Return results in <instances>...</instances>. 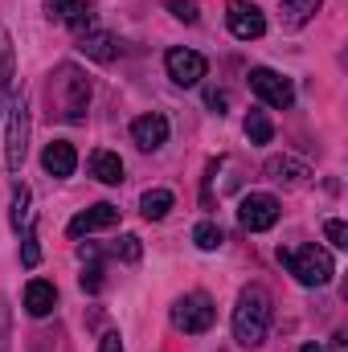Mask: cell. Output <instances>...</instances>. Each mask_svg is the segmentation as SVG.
Listing matches in <instances>:
<instances>
[{
    "mask_svg": "<svg viewBox=\"0 0 348 352\" xmlns=\"http://www.w3.org/2000/svg\"><path fill=\"white\" fill-rule=\"evenodd\" d=\"M45 98H50V115H58L62 123H83L87 119V107H90V78L78 66L62 62L50 74Z\"/></svg>",
    "mask_w": 348,
    "mask_h": 352,
    "instance_id": "obj_1",
    "label": "cell"
},
{
    "mask_svg": "<svg viewBox=\"0 0 348 352\" xmlns=\"http://www.w3.org/2000/svg\"><path fill=\"white\" fill-rule=\"evenodd\" d=\"M270 328V295L262 287H246L234 307V340L242 349H259Z\"/></svg>",
    "mask_w": 348,
    "mask_h": 352,
    "instance_id": "obj_2",
    "label": "cell"
},
{
    "mask_svg": "<svg viewBox=\"0 0 348 352\" xmlns=\"http://www.w3.org/2000/svg\"><path fill=\"white\" fill-rule=\"evenodd\" d=\"M279 263L287 266L295 274V283H303V287H324L336 274L332 254L320 250V246H279Z\"/></svg>",
    "mask_w": 348,
    "mask_h": 352,
    "instance_id": "obj_3",
    "label": "cell"
},
{
    "mask_svg": "<svg viewBox=\"0 0 348 352\" xmlns=\"http://www.w3.org/2000/svg\"><path fill=\"white\" fill-rule=\"evenodd\" d=\"M8 111L12 115H8V131H4V164H8V173H21L25 152H29V98H25V90L17 94V102Z\"/></svg>",
    "mask_w": 348,
    "mask_h": 352,
    "instance_id": "obj_4",
    "label": "cell"
},
{
    "mask_svg": "<svg viewBox=\"0 0 348 352\" xmlns=\"http://www.w3.org/2000/svg\"><path fill=\"white\" fill-rule=\"evenodd\" d=\"M213 299L209 295H201V291H193V295H180L173 303V324L180 332H188V336H197V332H209L213 328Z\"/></svg>",
    "mask_w": 348,
    "mask_h": 352,
    "instance_id": "obj_5",
    "label": "cell"
},
{
    "mask_svg": "<svg viewBox=\"0 0 348 352\" xmlns=\"http://www.w3.org/2000/svg\"><path fill=\"white\" fill-rule=\"evenodd\" d=\"M250 90L259 94L266 107H274V111H287L291 102H295V87H291V78H283L279 70H250Z\"/></svg>",
    "mask_w": 348,
    "mask_h": 352,
    "instance_id": "obj_6",
    "label": "cell"
},
{
    "mask_svg": "<svg viewBox=\"0 0 348 352\" xmlns=\"http://www.w3.org/2000/svg\"><path fill=\"white\" fill-rule=\"evenodd\" d=\"M226 25H230V33L238 41H259L266 33V16H262L259 4H250V0H230L226 4Z\"/></svg>",
    "mask_w": 348,
    "mask_h": 352,
    "instance_id": "obj_7",
    "label": "cell"
},
{
    "mask_svg": "<svg viewBox=\"0 0 348 352\" xmlns=\"http://www.w3.org/2000/svg\"><path fill=\"white\" fill-rule=\"evenodd\" d=\"M238 221H242V230H250V234L270 230V226L279 221V201H274L270 192H250V197H242Z\"/></svg>",
    "mask_w": 348,
    "mask_h": 352,
    "instance_id": "obj_8",
    "label": "cell"
},
{
    "mask_svg": "<svg viewBox=\"0 0 348 352\" xmlns=\"http://www.w3.org/2000/svg\"><path fill=\"white\" fill-rule=\"evenodd\" d=\"M164 66H168V78H173L176 87H197L205 78V70H209L197 50H168L164 54Z\"/></svg>",
    "mask_w": 348,
    "mask_h": 352,
    "instance_id": "obj_9",
    "label": "cell"
},
{
    "mask_svg": "<svg viewBox=\"0 0 348 352\" xmlns=\"http://www.w3.org/2000/svg\"><path fill=\"white\" fill-rule=\"evenodd\" d=\"M131 140H135L144 152H156V148H164V144H168V119H164L160 111H152V115H140V119L131 123Z\"/></svg>",
    "mask_w": 348,
    "mask_h": 352,
    "instance_id": "obj_10",
    "label": "cell"
},
{
    "mask_svg": "<svg viewBox=\"0 0 348 352\" xmlns=\"http://www.w3.org/2000/svg\"><path fill=\"white\" fill-rule=\"evenodd\" d=\"M41 168H45L50 176H58V180L74 176V168H78V152H74V144H66V140L45 144V152H41Z\"/></svg>",
    "mask_w": 348,
    "mask_h": 352,
    "instance_id": "obj_11",
    "label": "cell"
},
{
    "mask_svg": "<svg viewBox=\"0 0 348 352\" xmlns=\"http://www.w3.org/2000/svg\"><path fill=\"white\" fill-rule=\"evenodd\" d=\"M115 221H119V209L107 205V201H98V205L83 209V213L70 221V238H83V234H94V230H111Z\"/></svg>",
    "mask_w": 348,
    "mask_h": 352,
    "instance_id": "obj_12",
    "label": "cell"
},
{
    "mask_svg": "<svg viewBox=\"0 0 348 352\" xmlns=\"http://www.w3.org/2000/svg\"><path fill=\"white\" fill-rule=\"evenodd\" d=\"M78 50L87 54L90 62H115V54H119V45H115V37L107 29H87L78 37Z\"/></svg>",
    "mask_w": 348,
    "mask_h": 352,
    "instance_id": "obj_13",
    "label": "cell"
},
{
    "mask_svg": "<svg viewBox=\"0 0 348 352\" xmlns=\"http://www.w3.org/2000/svg\"><path fill=\"white\" fill-rule=\"evenodd\" d=\"M45 8H50V16H58L62 25H70L74 33H87L90 29V12L83 0H45Z\"/></svg>",
    "mask_w": 348,
    "mask_h": 352,
    "instance_id": "obj_14",
    "label": "cell"
},
{
    "mask_svg": "<svg viewBox=\"0 0 348 352\" xmlns=\"http://www.w3.org/2000/svg\"><path fill=\"white\" fill-rule=\"evenodd\" d=\"M266 176L279 180V184H303L312 176V168L303 160H295V156H270L266 160Z\"/></svg>",
    "mask_w": 348,
    "mask_h": 352,
    "instance_id": "obj_15",
    "label": "cell"
},
{
    "mask_svg": "<svg viewBox=\"0 0 348 352\" xmlns=\"http://www.w3.org/2000/svg\"><path fill=\"white\" fill-rule=\"evenodd\" d=\"M54 303H58V291H54V283H45V278H33L29 287H25V311L29 316H50L54 311Z\"/></svg>",
    "mask_w": 348,
    "mask_h": 352,
    "instance_id": "obj_16",
    "label": "cell"
},
{
    "mask_svg": "<svg viewBox=\"0 0 348 352\" xmlns=\"http://www.w3.org/2000/svg\"><path fill=\"white\" fill-rule=\"evenodd\" d=\"M12 78H17V50H12L8 29H0V111L12 94Z\"/></svg>",
    "mask_w": 348,
    "mask_h": 352,
    "instance_id": "obj_17",
    "label": "cell"
},
{
    "mask_svg": "<svg viewBox=\"0 0 348 352\" xmlns=\"http://www.w3.org/2000/svg\"><path fill=\"white\" fill-rule=\"evenodd\" d=\"M90 176L102 184H123V160L115 152H94L90 156Z\"/></svg>",
    "mask_w": 348,
    "mask_h": 352,
    "instance_id": "obj_18",
    "label": "cell"
},
{
    "mask_svg": "<svg viewBox=\"0 0 348 352\" xmlns=\"http://www.w3.org/2000/svg\"><path fill=\"white\" fill-rule=\"evenodd\" d=\"M168 209H173V192H168V188H148V192L140 197V213H144L148 221H164Z\"/></svg>",
    "mask_w": 348,
    "mask_h": 352,
    "instance_id": "obj_19",
    "label": "cell"
},
{
    "mask_svg": "<svg viewBox=\"0 0 348 352\" xmlns=\"http://www.w3.org/2000/svg\"><path fill=\"white\" fill-rule=\"evenodd\" d=\"M279 4H283V21H287L291 29H299V25H307V21L320 12L324 0H279Z\"/></svg>",
    "mask_w": 348,
    "mask_h": 352,
    "instance_id": "obj_20",
    "label": "cell"
},
{
    "mask_svg": "<svg viewBox=\"0 0 348 352\" xmlns=\"http://www.w3.org/2000/svg\"><path fill=\"white\" fill-rule=\"evenodd\" d=\"M29 201H33V192L21 184V188L12 192V213H8V217H12V230H29V217H33V213H29Z\"/></svg>",
    "mask_w": 348,
    "mask_h": 352,
    "instance_id": "obj_21",
    "label": "cell"
},
{
    "mask_svg": "<svg viewBox=\"0 0 348 352\" xmlns=\"http://www.w3.org/2000/svg\"><path fill=\"white\" fill-rule=\"evenodd\" d=\"M246 135H250V144H270L274 140V127H270V119L262 111H250L246 115Z\"/></svg>",
    "mask_w": 348,
    "mask_h": 352,
    "instance_id": "obj_22",
    "label": "cell"
},
{
    "mask_svg": "<svg viewBox=\"0 0 348 352\" xmlns=\"http://www.w3.org/2000/svg\"><path fill=\"white\" fill-rule=\"evenodd\" d=\"M193 242H197L201 250H217V246H221V230H217L213 221H201V226L193 230Z\"/></svg>",
    "mask_w": 348,
    "mask_h": 352,
    "instance_id": "obj_23",
    "label": "cell"
},
{
    "mask_svg": "<svg viewBox=\"0 0 348 352\" xmlns=\"http://www.w3.org/2000/svg\"><path fill=\"white\" fill-rule=\"evenodd\" d=\"M115 254H119L123 263H140V254H144V246H140V238H135V234H127V238H119V246H115Z\"/></svg>",
    "mask_w": 348,
    "mask_h": 352,
    "instance_id": "obj_24",
    "label": "cell"
},
{
    "mask_svg": "<svg viewBox=\"0 0 348 352\" xmlns=\"http://www.w3.org/2000/svg\"><path fill=\"white\" fill-rule=\"evenodd\" d=\"M324 234H328V242H332L336 250H348V226H345V221H336V217H332V221H324Z\"/></svg>",
    "mask_w": 348,
    "mask_h": 352,
    "instance_id": "obj_25",
    "label": "cell"
},
{
    "mask_svg": "<svg viewBox=\"0 0 348 352\" xmlns=\"http://www.w3.org/2000/svg\"><path fill=\"white\" fill-rule=\"evenodd\" d=\"M21 263L25 266H37L41 263V246H37V234L25 230V246H21Z\"/></svg>",
    "mask_w": 348,
    "mask_h": 352,
    "instance_id": "obj_26",
    "label": "cell"
},
{
    "mask_svg": "<svg viewBox=\"0 0 348 352\" xmlns=\"http://www.w3.org/2000/svg\"><path fill=\"white\" fill-rule=\"evenodd\" d=\"M98 287H102V266H98L94 258H90V266L83 270V291H90V295H94Z\"/></svg>",
    "mask_w": 348,
    "mask_h": 352,
    "instance_id": "obj_27",
    "label": "cell"
},
{
    "mask_svg": "<svg viewBox=\"0 0 348 352\" xmlns=\"http://www.w3.org/2000/svg\"><path fill=\"white\" fill-rule=\"evenodd\" d=\"M168 8H173V16H180V21H197V0H168Z\"/></svg>",
    "mask_w": 348,
    "mask_h": 352,
    "instance_id": "obj_28",
    "label": "cell"
},
{
    "mask_svg": "<svg viewBox=\"0 0 348 352\" xmlns=\"http://www.w3.org/2000/svg\"><path fill=\"white\" fill-rule=\"evenodd\" d=\"M98 352H123V340H119V332H107V336L98 340Z\"/></svg>",
    "mask_w": 348,
    "mask_h": 352,
    "instance_id": "obj_29",
    "label": "cell"
},
{
    "mask_svg": "<svg viewBox=\"0 0 348 352\" xmlns=\"http://www.w3.org/2000/svg\"><path fill=\"white\" fill-rule=\"evenodd\" d=\"M205 102H209V107H213V111H217V115H221V111H226V102H230V98H226V94H221V90H209V94H205Z\"/></svg>",
    "mask_w": 348,
    "mask_h": 352,
    "instance_id": "obj_30",
    "label": "cell"
},
{
    "mask_svg": "<svg viewBox=\"0 0 348 352\" xmlns=\"http://www.w3.org/2000/svg\"><path fill=\"white\" fill-rule=\"evenodd\" d=\"M0 352H8V311L0 303Z\"/></svg>",
    "mask_w": 348,
    "mask_h": 352,
    "instance_id": "obj_31",
    "label": "cell"
},
{
    "mask_svg": "<svg viewBox=\"0 0 348 352\" xmlns=\"http://www.w3.org/2000/svg\"><path fill=\"white\" fill-rule=\"evenodd\" d=\"M299 352H324V349H320V344H303Z\"/></svg>",
    "mask_w": 348,
    "mask_h": 352,
    "instance_id": "obj_32",
    "label": "cell"
},
{
    "mask_svg": "<svg viewBox=\"0 0 348 352\" xmlns=\"http://www.w3.org/2000/svg\"><path fill=\"white\" fill-rule=\"evenodd\" d=\"M332 352H348V349H345V340H336V344H332Z\"/></svg>",
    "mask_w": 348,
    "mask_h": 352,
    "instance_id": "obj_33",
    "label": "cell"
}]
</instances>
